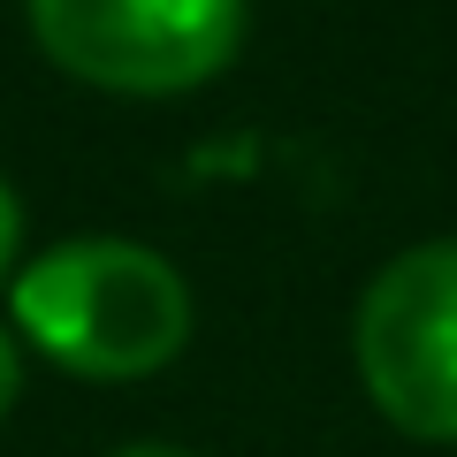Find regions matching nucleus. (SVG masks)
I'll list each match as a JSON object with an SVG mask.
<instances>
[{
  "label": "nucleus",
  "mask_w": 457,
  "mask_h": 457,
  "mask_svg": "<svg viewBox=\"0 0 457 457\" xmlns=\"http://www.w3.org/2000/svg\"><path fill=\"white\" fill-rule=\"evenodd\" d=\"M122 457H191V450H176V442H137V450H122Z\"/></svg>",
  "instance_id": "nucleus-6"
},
{
  "label": "nucleus",
  "mask_w": 457,
  "mask_h": 457,
  "mask_svg": "<svg viewBox=\"0 0 457 457\" xmlns=\"http://www.w3.org/2000/svg\"><path fill=\"white\" fill-rule=\"evenodd\" d=\"M31 31L84 84L191 92L237 54L245 0H31Z\"/></svg>",
  "instance_id": "nucleus-3"
},
{
  "label": "nucleus",
  "mask_w": 457,
  "mask_h": 457,
  "mask_svg": "<svg viewBox=\"0 0 457 457\" xmlns=\"http://www.w3.org/2000/svg\"><path fill=\"white\" fill-rule=\"evenodd\" d=\"M16 237H23V213H16V191L0 183V275H8V260H16Z\"/></svg>",
  "instance_id": "nucleus-4"
},
{
  "label": "nucleus",
  "mask_w": 457,
  "mask_h": 457,
  "mask_svg": "<svg viewBox=\"0 0 457 457\" xmlns=\"http://www.w3.org/2000/svg\"><path fill=\"white\" fill-rule=\"evenodd\" d=\"M16 320L54 366L84 381H137L191 336V290L130 237H77L16 275Z\"/></svg>",
  "instance_id": "nucleus-1"
},
{
  "label": "nucleus",
  "mask_w": 457,
  "mask_h": 457,
  "mask_svg": "<svg viewBox=\"0 0 457 457\" xmlns=\"http://www.w3.org/2000/svg\"><path fill=\"white\" fill-rule=\"evenodd\" d=\"M16 389H23V359H16V343L0 336V411L16 404Z\"/></svg>",
  "instance_id": "nucleus-5"
},
{
  "label": "nucleus",
  "mask_w": 457,
  "mask_h": 457,
  "mask_svg": "<svg viewBox=\"0 0 457 457\" xmlns=\"http://www.w3.org/2000/svg\"><path fill=\"white\" fill-rule=\"evenodd\" d=\"M366 396L420 442H457V245H411L359 297Z\"/></svg>",
  "instance_id": "nucleus-2"
}]
</instances>
